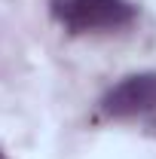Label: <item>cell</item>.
I'll return each instance as SVG.
<instances>
[{"mask_svg": "<svg viewBox=\"0 0 156 159\" xmlns=\"http://www.w3.org/2000/svg\"><path fill=\"white\" fill-rule=\"evenodd\" d=\"M49 12L67 34L119 31L138 19V6L129 0H49Z\"/></svg>", "mask_w": 156, "mask_h": 159, "instance_id": "6da1fadb", "label": "cell"}, {"mask_svg": "<svg viewBox=\"0 0 156 159\" xmlns=\"http://www.w3.org/2000/svg\"><path fill=\"white\" fill-rule=\"evenodd\" d=\"M101 119H156V70L132 74L119 80L98 101Z\"/></svg>", "mask_w": 156, "mask_h": 159, "instance_id": "7a4b0ae2", "label": "cell"}, {"mask_svg": "<svg viewBox=\"0 0 156 159\" xmlns=\"http://www.w3.org/2000/svg\"><path fill=\"white\" fill-rule=\"evenodd\" d=\"M0 159H6V153H3V150H0Z\"/></svg>", "mask_w": 156, "mask_h": 159, "instance_id": "3957f363", "label": "cell"}]
</instances>
